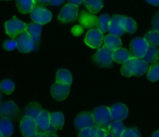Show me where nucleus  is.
I'll list each match as a JSON object with an SVG mask.
<instances>
[{
    "label": "nucleus",
    "instance_id": "obj_1",
    "mask_svg": "<svg viewBox=\"0 0 159 137\" xmlns=\"http://www.w3.org/2000/svg\"><path fill=\"white\" fill-rule=\"evenodd\" d=\"M148 63L143 59L131 57L123 64L121 68V73L126 77L132 76H143L148 71Z\"/></svg>",
    "mask_w": 159,
    "mask_h": 137
},
{
    "label": "nucleus",
    "instance_id": "obj_2",
    "mask_svg": "<svg viewBox=\"0 0 159 137\" xmlns=\"http://www.w3.org/2000/svg\"><path fill=\"white\" fill-rule=\"evenodd\" d=\"M92 114L96 126L105 129L107 132H109V127L112 120L109 108L106 106H100L94 108Z\"/></svg>",
    "mask_w": 159,
    "mask_h": 137
},
{
    "label": "nucleus",
    "instance_id": "obj_3",
    "mask_svg": "<svg viewBox=\"0 0 159 137\" xmlns=\"http://www.w3.org/2000/svg\"><path fill=\"white\" fill-rule=\"evenodd\" d=\"M35 121L38 126V132L34 136L49 135L56 132V129L50 124V113H48L47 111L42 110L35 118Z\"/></svg>",
    "mask_w": 159,
    "mask_h": 137
},
{
    "label": "nucleus",
    "instance_id": "obj_4",
    "mask_svg": "<svg viewBox=\"0 0 159 137\" xmlns=\"http://www.w3.org/2000/svg\"><path fill=\"white\" fill-rule=\"evenodd\" d=\"M93 61L94 63L102 68H108L111 67L113 63L112 51L108 49L104 45L93 56Z\"/></svg>",
    "mask_w": 159,
    "mask_h": 137
},
{
    "label": "nucleus",
    "instance_id": "obj_5",
    "mask_svg": "<svg viewBox=\"0 0 159 137\" xmlns=\"http://www.w3.org/2000/svg\"><path fill=\"white\" fill-rule=\"evenodd\" d=\"M16 42V48L19 51L22 53H28L36 49L37 45L34 42L33 39L27 31H24L17 36Z\"/></svg>",
    "mask_w": 159,
    "mask_h": 137
},
{
    "label": "nucleus",
    "instance_id": "obj_6",
    "mask_svg": "<svg viewBox=\"0 0 159 137\" xmlns=\"http://www.w3.org/2000/svg\"><path fill=\"white\" fill-rule=\"evenodd\" d=\"M30 18L34 23L44 25L51 21L52 14L48 9L42 6H35L30 12Z\"/></svg>",
    "mask_w": 159,
    "mask_h": 137
},
{
    "label": "nucleus",
    "instance_id": "obj_7",
    "mask_svg": "<svg viewBox=\"0 0 159 137\" xmlns=\"http://www.w3.org/2000/svg\"><path fill=\"white\" fill-rule=\"evenodd\" d=\"M126 16L121 15H113L111 17L109 23L108 31L111 34L117 37H121L125 33V24H126Z\"/></svg>",
    "mask_w": 159,
    "mask_h": 137
},
{
    "label": "nucleus",
    "instance_id": "obj_8",
    "mask_svg": "<svg viewBox=\"0 0 159 137\" xmlns=\"http://www.w3.org/2000/svg\"><path fill=\"white\" fill-rule=\"evenodd\" d=\"M27 24L14 17L5 23L6 32L12 38H15L22 32L25 31Z\"/></svg>",
    "mask_w": 159,
    "mask_h": 137
},
{
    "label": "nucleus",
    "instance_id": "obj_9",
    "mask_svg": "<svg viewBox=\"0 0 159 137\" xmlns=\"http://www.w3.org/2000/svg\"><path fill=\"white\" fill-rule=\"evenodd\" d=\"M149 47V44L144 38H137L131 41L129 44L131 55L136 58L143 59Z\"/></svg>",
    "mask_w": 159,
    "mask_h": 137
},
{
    "label": "nucleus",
    "instance_id": "obj_10",
    "mask_svg": "<svg viewBox=\"0 0 159 137\" xmlns=\"http://www.w3.org/2000/svg\"><path fill=\"white\" fill-rule=\"evenodd\" d=\"M78 7L73 4L68 3L64 6L59 14V20L64 24L72 23L77 19Z\"/></svg>",
    "mask_w": 159,
    "mask_h": 137
},
{
    "label": "nucleus",
    "instance_id": "obj_11",
    "mask_svg": "<svg viewBox=\"0 0 159 137\" xmlns=\"http://www.w3.org/2000/svg\"><path fill=\"white\" fill-rule=\"evenodd\" d=\"M20 131L24 136H34L38 132V126L34 118L29 116H24L20 122Z\"/></svg>",
    "mask_w": 159,
    "mask_h": 137
},
{
    "label": "nucleus",
    "instance_id": "obj_12",
    "mask_svg": "<svg viewBox=\"0 0 159 137\" xmlns=\"http://www.w3.org/2000/svg\"><path fill=\"white\" fill-rule=\"evenodd\" d=\"M103 33L98 29H92L88 31L84 42L88 46L92 48H98L103 42Z\"/></svg>",
    "mask_w": 159,
    "mask_h": 137
},
{
    "label": "nucleus",
    "instance_id": "obj_13",
    "mask_svg": "<svg viewBox=\"0 0 159 137\" xmlns=\"http://www.w3.org/2000/svg\"><path fill=\"white\" fill-rule=\"evenodd\" d=\"M74 125L76 129H80V130L85 129V128L93 127V126H96L93 114L89 112H82L75 119Z\"/></svg>",
    "mask_w": 159,
    "mask_h": 137
},
{
    "label": "nucleus",
    "instance_id": "obj_14",
    "mask_svg": "<svg viewBox=\"0 0 159 137\" xmlns=\"http://www.w3.org/2000/svg\"><path fill=\"white\" fill-rule=\"evenodd\" d=\"M70 93V86L56 82L51 87V94L56 100L62 101L66 100Z\"/></svg>",
    "mask_w": 159,
    "mask_h": 137
},
{
    "label": "nucleus",
    "instance_id": "obj_15",
    "mask_svg": "<svg viewBox=\"0 0 159 137\" xmlns=\"http://www.w3.org/2000/svg\"><path fill=\"white\" fill-rule=\"evenodd\" d=\"M19 108L13 101H4L0 103V117L1 118H13L17 115Z\"/></svg>",
    "mask_w": 159,
    "mask_h": 137
},
{
    "label": "nucleus",
    "instance_id": "obj_16",
    "mask_svg": "<svg viewBox=\"0 0 159 137\" xmlns=\"http://www.w3.org/2000/svg\"><path fill=\"white\" fill-rule=\"evenodd\" d=\"M111 116L113 121L122 122L126 119L129 115V111L125 104L121 103L115 104L110 109Z\"/></svg>",
    "mask_w": 159,
    "mask_h": 137
},
{
    "label": "nucleus",
    "instance_id": "obj_17",
    "mask_svg": "<svg viewBox=\"0 0 159 137\" xmlns=\"http://www.w3.org/2000/svg\"><path fill=\"white\" fill-rule=\"evenodd\" d=\"M80 136L82 137H105V136H112L111 133L102 129L99 126H94L93 127L85 128L80 130L79 133Z\"/></svg>",
    "mask_w": 159,
    "mask_h": 137
},
{
    "label": "nucleus",
    "instance_id": "obj_18",
    "mask_svg": "<svg viewBox=\"0 0 159 137\" xmlns=\"http://www.w3.org/2000/svg\"><path fill=\"white\" fill-rule=\"evenodd\" d=\"M26 31L30 34V37L33 39L34 42L36 45H38L40 42L41 33H42V24H38V23L27 24Z\"/></svg>",
    "mask_w": 159,
    "mask_h": 137
},
{
    "label": "nucleus",
    "instance_id": "obj_19",
    "mask_svg": "<svg viewBox=\"0 0 159 137\" xmlns=\"http://www.w3.org/2000/svg\"><path fill=\"white\" fill-rule=\"evenodd\" d=\"M131 57V53L126 48H119L112 51L113 61L119 64H123Z\"/></svg>",
    "mask_w": 159,
    "mask_h": 137
},
{
    "label": "nucleus",
    "instance_id": "obj_20",
    "mask_svg": "<svg viewBox=\"0 0 159 137\" xmlns=\"http://www.w3.org/2000/svg\"><path fill=\"white\" fill-rule=\"evenodd\" d=\"M103 42L105 46L112 51L118 49V48H121L122 46L121 39L117 37V36L111 34V33L104 38Z\"/></svg>",
    "mask_w": 159,
    "mask_h": 137
},
{
    "label": "nucleus",
    "instance_id": "obj_21",
    "mask_svg": "<svg viewBox=\"0 0 159 137\" xmlns=\"http://www.w3.org/2000/svg\"><path fill=\"white\" fill-rule=\"evenodd\" d=\"M13 131H14V127L10 118H0V133L2 134V136H10L13 133Z\"/></svg>",
    "mask_w": 159,
    "mask_h": 137
},
{
    "label": "nucleus",
    "instance_id": "obj_22",
    "mask_svg": "<svg viewBox=\"0 0 159 137\" xmlns=\"http://www.w3.org/2000/svg\"><path fill=\"white\" fill-rule=\"evenodd\" d=\"M73 81L72 74L66 68H60L56 73V82L70 86Z\"/></svg>",
    "mask_w": 159,
    "mask_h": 137
},
{
    "label": "nucleus",
    "instance_id": "obj_23",
    "mask_svg": "<svg viewBox=\"0 0 159 137\" xmlns=\"http://www.w3.org/2000/svg\"><path fill=\"white\" fill-rule=\"evenodd\" d=\"M16 3L19 11L24 14L30 13L36 6L34 0H16Z\"/></svg>",
    "mask_w": 159,
    "mask_h": 137
},
{
    "label": "nucleus",
    "instance_id": "obj_24",
    "mask_svg": "<svg viewBox=\"0 0 159 137\" xmlns=\"http://www.w3.org/2000/svg\"><path fill=\"white\" fill-rule=\"evenodd\" d=\"M64 122V115L62 112H58L50 113V124L56 129H62Z\"/></svg>",
    "mask_w": 159,
    "mask_h": 137
},
{
    "label": "nucleus",
    "instance_id": "obj_25",
    "mask_svg": "<svg viewBox=\"0 0 159 137\" xmlns=\"http://www.w3.org/2000/svg\"><path fill=\"white\" fill-rule=\"evenodd\" d=\"M159 59V48L156 46L149 45L146 54L143 56V59L148 63H154Z\"/></svg>",
    "mask_w": 159,
    "mask_h": 137
},
{
    "label": "nucleus",
    "instance_id": "obj_26",
    "mask_svg": "<svg viewBox=\"0 0 159 137\" xmlns=\"http://www.w3.org/2000/svg\"><path fill=\"white\" fill-rule=\"evenodd\" d=\"M42 111V107H41L38 103L30 102V104H27L25 110H24V116L31 117V118H34L35 119Z\"/></svg>",
    "mask_w": 159,
    "mask_h": 137
},
{
    "label": "nucleus",
    "instance_id": "obj_27",
    "mask_svg": "<svg viewBox=\"0 0 159 137\" xmlns=\"http://www.w3.org/2000/svg\"><path fill=\"white\" fill-rule=\"evenodd\" d=\"M86 8L91 13H97L103 7V0H84Z\"/></svg>",
    "mask_w": 159,
    "mask_h": 137
},
{
    "label": "nucleus",
    "instance_id": "obj_28",
    "mask_svg": "<svg viewBox=\"0 0 159 137\" xmlns=\"http://www.w3.org/2000/svg\"><path fill=\"white\" fill-rule=\"evenodd\" d=\"M111 20V16L108 14H103L98 18V20L97 27L98 30L99 31L103 33H106L108 31V27H109V23Z\"/></svg>",
    "mask_w": 159,
    "mask_h": 137
},
{
    "label": "nucleus",
    "instance_id": "obj_29",
    "mask_svg": "<svg viewBox=\"0 0 159 137\" xmlns=\"http://www.w3.org/2000/svg\"><path fill=\"white\" fill-rule=\"evenodd\" d=\"M148 80L151 82H156L159 80V62H154L148 68Z\"/></svg>",
    "mask_w": 159,
    "mask_h": 137
},
{
    "label": "nucleus",
    "instance_id": "obj_30",
    "mask_svg": "<svg viewBox=\"0 0 159 137\" xmlns=\"http://www.w3.org/2000/svg\"><path fill=\"white\" fill-rule=\"evenodd\" d=\"M125 130V127L121 122L114 121V122L111 123L109 127V132L115 137H120L123 131Z\"/></svg>",
    "mask_w": 159,
    "mask_h": 137
},
{
    "label": "nucleus",
    "instance_id": "obj_31",
    "mask_svg": "<svg viewBox=\"0 0 159 137\" xmlns=\"http://www.w3.org/2000/svg\"><path fill=\"white\" fill-rule=\"evenodd\" d=\"M14 90L15 84L11 80L7 79L0 83V92L9 95V94H11L14 91Z\"/></svg>",
    "mask_w": 159,
    "mask_h": 137
},
{
    "label": "nucleus",
    "instance_id": "obj_32",
    "mask_svg": "<svg viewBox=\"0 0 159 137\" xmlns=\"http://www.w3.org/2000/svg\"><path fill=\"white\" fill-rule=\"evenodd\" d=\"M144 39L149 44V45L157 46V45H159V32L154 30H151L146 33Z\"/></svg>",
    "mask_w": 159,
    "mask_h": 137
},
{
    "label": "nucleus",
    "instance_id": "obj_33",
    "mask_svg": "<svg viewBox=\"0 0 159 137\" xmlns=\"http://www.w3.org/2000/svg\"><path fill=\"white\" fill-rule=\"evenodd\" d=\"M137 23L133 18L126 17V24H125V31L129 33H134L137 30Z\"/></svg>",
    "mask_w": 159,
    "mask_h": 137
},
{
    "label": "nucleus",
    "instance_id": "obj_34",
    "mask_svg": "<svg viewBox=\"0 0 159 137\" xmlns=\"http://www.w3.org/2000/svg\"><path fill=\"white\" fill-rule=\"evenodd\" d=\"M141 136L140 131L136 128H129V129H125L123 132L122 133L121 137H140Z\"/></svg>",
    "mask_w": 159,
    "mask_h": 137
},
{
    "label": "nucleus",
    "instance_id": "obj_35",
    "mask_svg": "<svg viewBox=\"0 0 159 137\" xmlns=\"http://www.w3.org/2000/svg\"><path fill=\"white\" fill-rule=\"evenodd\" d=\"M16 48V42L15 40H7L3 42V48L6 51H13Z\"/></svg>",
    "mask_w": 159,
    "mask_h": 137
},
{
    "label": "nucleus",
    "instance_id": "obj_36",
    "mask_svg": "<svg viewBox=\"0 0 159 137\" xmlns=\"http://www.w3.org/2000/svg\"><path fill=\"white\" fill-rule=\"evenodd\" d=\"M152 26L154 30L159 32V13H157L153 18Z\"/></svg>",
    "mask_w": 159,
    "mask_h": 137
},
{
    "label": "nucleus",
    "instance_id": "obj_37",
    "mask_svg": "<svg viewBox=\"0 0 159 137\" xmlns=\"http://www.w3.org/2000/svg\"><path fill=\"white\" fill-rule=\"evenodd\" d=\"M64 2L65 0H48V4L54 7H58V6L62 5Z\"/></svg>",
    "mask_w": 159,
    "mask_h": 137
},
{
    "label": "nucleus",
    "instance_id": "obj_38",
    "mask_svg": "<svg viewBox=\"0 0 159 137\" xmlns=\"http://www.w3.org/2000/svg\"><path fill=\"white\" fill-rule=\"evenodd\" d=\"M38 6H45L48 3V0H34Z\"/></svg>",
    "mask_w": 159,
    "mask_h": 137
},
{
    "label": "nucleus",
    "instance_id": "obj_39",
    "mask_svg": "<svg viewBox=\"0 0 159 137\" xmlns=\"http://www.w3.org/2000/svg\"><path fill=\"white\" fill-rule=\"evenodd\" d=\"M69 2L75 6H80L84 2V0H69Z\"/></svg>",
    "mask_w": 159,
    "mask_h": 137
},
{
    "label": "nucleus",
    "instance_id": "obj_40",
    "mask_svg": "<svg viewBox=\"0 0 159 137\" xmlns=\"http://www.w3.org/2000/svg\"><path fill=\"white\" fill-rule=\"evenodd\" d=\"M146 2L151 5L154 6V7H158L159 6V0H146Z\"/></svg>",
    "mask_w": 159,
    "mask_h": 137
},
{
    "label": "nucleus",
    "instance_id": "obj_41",
    "mask_svg": "<svg viewBox=\"0 0 159 137\" xmlns=\"http://www.w3.org/2000/svg\"><path fill=\"white\" fill-rule=\"evenodd\" d=\"M152 136L153 137H159V131H156V132L153 134Z\"/></svg>",
    "mask_w": 159,
    "mask_h": 137
},
{
    "label": "nucleus",
    "instance_id": "obj_42",
    "mask_svg": "<svg viewBox=\"0 0 159 137\" xmlns=\"http://www.w3.org/2000/svg\"><path fill=\"white\" fill-rule=\"evenodd\" d=\"M1 100H2V96H1V94H0V103H1Z\"/></svg>",
    "mask_w": 159,
    "mask_h": 137
},
{
    "label": "nucleus",
    "instance_id": "obj_43",
    "mask_svg": "<svg viewBox=\"0 0 159 137\" xmlns=\"http://www.w3.org/2000/svg\"><path fill=\"white\" fill-rule=\"evenodd\" d=\"M0 137H2V134L0 133Z\"/></svg>",
    "mask_w": 159,
    "mask_h": 137
}]
</instances>
